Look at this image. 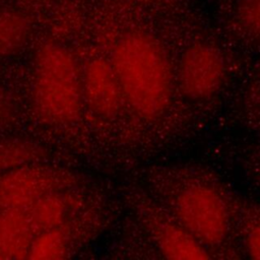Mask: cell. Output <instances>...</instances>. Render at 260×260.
Wrapping results in <instances>:
<instances>
[{
	"mask_svg": "<svg viewBox=\"0 0 260 260\" xmlns=\"http://www.w3.org/2000/svg\"><path fill=\"white\" fill-rule=\"evenodd\" d=\"M83 85L77 64L62 45L45 44L36 56L32 99L39 115L53 124L75 121L81 110Z\"/></svg>",
	"mask_w": 260,
	"mask_h": 260,
	"instance_id": "7a4b0ae2",
	"label": "cell"
},
{
	"mask_svg": "<svg viewBox=\"0 0 260 260\" xmlns=\"http://www.w3.org/2000/svg\"><path fill=\"white\" fill-rule=\"evenodd\" d=\"M179 222L200 243L218 245L226 238L231 214L224 197L214 187L192 182L182 187L174 201Z\"/></svg>",
	"mask_w": 260,
	"mask_h": 260,
	"instance_id": "3957f363",
	"label": "cell"
},
{
	"mask_svg": "<svg viewBox=\"0 0 260 260\" xmlns=\"http://www.w3.org/2000/svg\"><path fill=\"white\" fill-rule=\"evenodd\" d=\"M39 156L37 147L20 139L0 140V174L34 164Z\"/></svg>",
	"mask_w": 260,
	"mask_h": 260,
	"instance_id": "30bf717a",
	"label": "cell"
},
{
	"mask_svg": "<svg viewBox=\"0 0 260 260\" xmlns=\"http://www.w3.org/2000/svg\"><path fill=\"white\" fill-rule=\"evenodd\" d=\"M111 66L121 92L140 118L154 120L168 110L173 92L169 57L151 35L132 31L116 44Z\"/></svg>",
	"mask_w": 260,
	"mask_h": 260,
	"instance_id": "6da1fadb",
	"label": "cell"
},
{
	"mask_svg": "<svg viewBox=\"0 0 260 260\" xmlns=\"http://www.w3.org/2000/svg\"><path fill=\"white\" fill-rule=\"evenodd\" d=\"M244 246L251 258L260 260V214L248 222L245 230Z\"/></svg>",
	"mask_w": 260,
	"mask_h": 260,
	"instance_id": "4fadbf2b",
	"label": "cell"
},
{
	"mask_svg": "<svg viewBox=\"0 0 260 260\" xmlns=\"http://www.w3.org/2000/svg\"><path fill=\"white\" fill-rule=\"evenodd\" d=\"M53 177L32 164L2 175L0 209H25L51 193Z\"/></svg>",
	"mask_w": 260,
	"mask_h": 260,
	"instance_id": "5b68a950",
	"label": "cell"
},
{
	"mask_svg": "<svg viewBox=\"0 0 260 260\" xmlns=\"http://www.w3.org/2000/svg\"><path fill=\"white\" fill-rule=\"evenodd\" d=\"M225 61L213 46L197 42L188 46L182 54L178 83L188 99L202 101L214 95L224 82Z\"/></svg>",
	"mask_w": 260,
	"mask_h": 260,
	"instance_id": "277c9868",
	"label": "cell"
},
{
	"mask_svg": "<svg viewBox=\"0 0 260 260\" xmlns=\"http://www.w3.org/2000/svg\"><path fill=\"white\" fill-rule=\"evenodd\" d=\"M259 105H260V93H259Z\"/></svg>",
	"mask_w": 260,
	"mask_h": 260,
	"instance_id": "9a60e30c",
	"label": "cell"
},
{
	"mask_svg": "<svg viewBox=\"0 0 260 260\" xmlns=\"http://www.w3.org/2000/svg\"><path fill=\"white\" fill-rule=\"evenodd\" d=\"M37 233L28 209L0 210V259L27 257Z\"/></svg>",
	"mask_w": 260,
	"mask_h": 260,
	"instance_id": "52a82bcc",
	"label": "cell"
},
{
	"mask_svg": "<svg viewBox=\"0 0 260 260\" xmlns=\"http://www.w3.org/2000/svg\"><path fill=\"white\" fill-rule=\"evenodd\" d=\"M67 253L64 234L57 228L45 230L35 236L28 249L30 259H60Z\"/></svg>",
	"mask_w": 260,
	"mask_h": 260,
	"instance_id": "8fae6325",
	"label": "cell"
},
{
	"mask_svg": "<svg viewBox=\"0 0 260 260\" xmlns=\"http://www.w3.org/2000/svg\"><path fill=\"white\" fill-rule=\"evenodd\" d=\"M28 34L29 25L23 15L14 10L0 9V58L17 53Z\"/></svg>",
	"mask_w": 260,
	"mask_h": 260,
	"instance_id": "9c48e42d",
	"label": "cell"
},
{
	"mask_svg": "<svg viewBox=\"0 0 260 260\" xmlns=\"http://www.w3.org/2000/svg\"><path fill=\"white\" fill-rule=\"evenodd\" d=\"M15 117V107L9 93L0 87V131L7 128Z\"/></svg>",
	"mask_w": 260,
	"mask_h": 260,
	"instance_id": "5bb4252c",
	"label": "cell"
},
{
	"mask_svg": "<svg viewBox=\"0 0 260 260\" xmlns=\"http://www.w3.org/2000/svg\"><path fill=\"white\" fill-rule=\"evenodd\" d=\"M241 28L254 37H260V0H241L236 10Z\"/></svg>",
	"mask_w": 260,
	"mask_h": 260,
	"instance_id": "7c38bea8",
	"label": "cell"
},
{
	"mask_svg": "<svg viewBox=\"0 0 260 260\" xmlns=\"http://www.w3.org/2000/svg\"><path fill=\"white\" fill-rule=\"evenodd\" d=\"M83 94L100 115L112 116L119 111L123 98L111 64L101 59L91 60L85 69Z\"/></svg>",
	"mask_w": 260,
	"mask_h": 260,
	"instance_id": "8992f818",
	"label": "cell"
},
{
	"mask_svg": "<svg viewBox=\"0 0 260 260\" xmlns=\"http://www.w3.org/2000/svg\"><path fill=\"white\" fill-rule=\"evenodd\" d=\"M154 237L165 257L178 260L208 259L205 247L180 222L160 221L155 226Z\"/></svg>",
	"mask_w": 260,
	"mask_h": 260,
	"instance_id": "ba28073f",
	"label": "cell"
}]
</instances>
